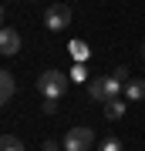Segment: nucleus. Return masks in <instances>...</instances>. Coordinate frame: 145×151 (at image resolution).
<instances>
[{
    "instance_id": "nucleus-4",
    "label": "nucleus",
    "mask_w": 145,
    "mask_h": 151,
    "mask_svg": "<svg viewBox=\"0 0 145 151\" xmlns=\"http://www.w3.org/2000/svg\"><path fill=\"white\" fill-rule=\"evenodd\" d=\"M91 145H95L91 128H74L64 134V151H91Z\"/></svg>"
},
{
    "instance_id": "nucleus-9",
    "label": "nucleus",
    "mask_w": 145,
    "mask_h": 151,
    "mask_svg": "<svg viewBox=\"0 0 145 151\" xmlns=\"http://www.w3.org/2000/svg\"><path fill=\"white\" fill-rule=\"evenodd\" d=\"M0 151H24V141L14 134H0Z\"/></svg>"
},
{
    "instance_id": "nucleus-14",
    "label": "nucleus",
    "mask_w": 145,
    "mask_h": 151,
    "mask_svg": "<svg viewBox=\"0 0 145 151\" xmlns=\"http://www.w3.org/2000/svg\"><path fill=\"white\" fill-rule=\"evenodd\" d=\"M115 77H118V81L125 84V81H128V67H118V70H115Z\"/></svg>"
},
{
    "instance_id": "nucleus-8",
    "label": "nucleus",
    "mask_w": 145,
    "mask_h": 151,
    "mask_svg": "<svg viewBox=\"0 0 145 151\" xmlns=\"http://www.w3.org/2000/svg\"><path fill=\"white\" fill-rule=\"evenodd\" d=\"M125 97L128 101H142L145 97V81H128L125 84Z\"/></svg>"
},
{
    "instance_id": "nucleus-13",
    "label": "nucleus",
    "mask_w": 145,
    "mask_h": 151,
    "mask_svg": "<svg viewBox=\"0 0 145 151\" xmlns=\"http://www.w3.org/2000/svg\"><path fill=\"white\" fill-rule=\"evenodd\" d=\"M71 50H74V57H78V60H85V54H88V50H85V44H74Z\"/></svg>"
},
{
    "instance_id": "nucleus-5",
    "label": "nucleus",
    "mask_w": 145,
    "mask_h": 151,
    "mask_svg": "<svg viewBox=\"0 0 145 151\" xmlns=\"http://www.w3.org/2000/svg\"><path fill=\"white\" fill-rule=\"evenodd\" d=\"M17 50H20V34H17L14 27H0V54L14 57Z\"/></svg>"
},
{
    "instance_id": "nucleus-11",
    "label": "nucleus",
    "mask_w": 145,
    "mask_h": 151,
    "mask_svg": "<svg viewBox=\"0 0 145 151\" xmlns=\"http://www.w3.org/2000/svg\"><path fill=\"white\" fill-rule=\"evenodd\" d=\"M44 111L54 114V111H58V101H54V97H44Z\"/></svg>"
},
{
    "instance_id": "nucleus-17",
    "label": "nucleus",
    "mask_w": 145,
    "mask_h": 151,
    "mask_svg": "<svg viewBox=\"0 0 145 151\" xmlns=\"http://www.w3.org/2000/svg\"><path fill=\"white\" fill-rule=\"evenodd\" d=\"M142 54H145V44H142Z\"/></svg>"
},
{
    "instance_id": "nucleus-1",
    "label": "nucleus",
    "mask_w": 145,
    "mask_h": 151,
    "mask_svg": "<svg viewBox=\"0 0 145 151\" xmlns=\"http://www.w3.org/2000/svg\"><path fill=\"white\" fill-rule=\"evenodd\" d=\"M68 84H71V77L64 74V70H58V67H51V70H44V74L37 77V91L44 94V97H64V91H68Z\"/></svg>"
},
{
    "instance_id": "nucleus-2",
    "label": "nucleus",
    "mask_w": 145,
    "mask_h": 151,
    "mask_svg": "<svg viewBox=\"0 0 145 151\" xmlns=\"http://www.w3.org/2000/svg\"><path fill=\"white\" fill-rule=\"evenodd\" d=\"M118 91H122V81L115 74H108V77H91V84H88V94L95 97V101H111V97H118Z\"/></svg>"
},
{
    "instance_id": "nucleus-6",
    "label": "nucleus",
    "mask_w": 145,
    "mask_h": 151,
    "mask_svg": "<svg viewBox=\"0 0 145 151\" xmlns=\"http://www.w3.org/2000/svg\"><path fill=\"white\" fill-rule=\"evenodd\" d=\"M14 91H17V84H14V77L7 74V70H0V108H4L7 101L14 97Z\"/></svg>"
},
{
    "instance_id": "nucleus-15",
    "label": "nucleus",
    "mask_w": 145,
    "mask_h": 151,
    "mask_svg": "<svg viewBox=\"0 0 145 151\" xmlns=\"http://www.w3.org/2000/svg\"><path fill=\"white\" fill-rule=\"evenodd\" d=\"M41 151H61V148H58V141H44V148H41Z\"/></svg>"
},
{
    "instance_id": "nucleus-3",
    "label": "nucleus",
    "mask_w": 145,
    "mask_h": 151,
    "mask_svg": "<svg viewBox=\"0 0 145 151\" xmlns=\"http://www.w3.org/2000/svg\"><path fill=\"white\" fill-rule=\"evenodd\" d=\"M68 24H71V7L68 4H51L47 10H44V27L47 30L58 34V30H64Z\"/></svg>"
},
{
    "instance_id": "nucleus-7",
    "label": "nucleus",
    "mask_w": 145,
    "mask_h": 151,
    "mask_svg": "<svg viewBox=\"0 0 145 151\" xmlns=\"http://www.w3.org/2000/svg\"><path fill=\"white\" fill-rule=\"evenodd\" d=\"M122 114H125V101H122V97H111V101H105V118H108V121H118Z\"/></svg>"
},
{
    "instance_id": "nucleus-16",
    "label": "nucleus",
    "mask_w": 145,
    "mask_h": 151,
    "mask_svg": "<svg viewBox=\"0 0 145 151\" xmlns=\"http://www.w3.org/2000/svg\"><path fill=\"white\" fill-rule=\"evenodd\" d=\"M0 24H4V7H0Z\"/></svg>"
},
{
    "instance_id": "nucleus-10",
    "label": "nucleus",
    "mask_w": 145,
    "mask_h": 151,
    "mask_svg": "<svg viewBox=\"0 0 145 151\" xmlns=\"http://www.w3.org/2000/svg\"><path fill=\"white\" fill-rule=\"evenodd\" d=\"M101 151H125V148L118 138H108V141H101Z\"/></svg>"
},
{
    "instance_id": "nucleus-12",
    "label": "nucleus",
    "mask_w": 145,
    "mask_h": 151,
    "mask_svg": "<svg viewBox=\"0 0 145 151\" xmlns=\"http://www.w3.org/2000/svg\"><path fill=\"white\" fill-rule=\"evenodd\" d=\"M71 81H85V67H81V64L71 70Z\"/></svg>"
}]
</instances>
